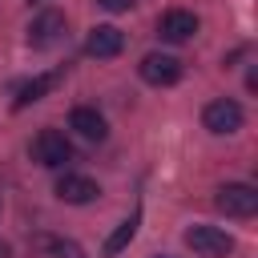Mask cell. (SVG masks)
Segmentation results:
<instances>
[{"mask_svg": "<svg viewBox=\"0 0 258 258\" xmlns=\"http://www.w3.org/2000/svg\"><path fill=\"white\" fill-rule=\"evenodd\" d=\"M202 125L214 133V137H230L242 129V105L234 97H214L206 109H202Z\"/></svg>", "mask_w": 258, "mask_h": 258, "instance_id": "obj_1", "label": "cell"}, {"mask_svg": "<svg viewBox=\"0 0 258 258\" xmlns=\"http://www.w3.org/2000/svg\"><path fill=\"white\" fill-rule=\"evenodd\" d=\"M32 157L44 169H60L64 161H73V145H69V137L60 129H40L36 141H32Z\"/></svg>", "mask_w": 258, "mask_h": 258, "instance_id": "obj_2", "label": "cell"}, {"mask_svg": "<svg viewBox=\"0 0 258 258\" xmlns=\"http://www.w3.org/2000/svg\"><path fill=\"white\" fill-rule=\"evenodd\" d=\"M185 246L194 254H202V258H226L234 250V238L226 230H218V226H189L185 230Z\"/></svg>", "mask_w": 258, "mask_h": 258, "instance_id": "obj_3", "label": "cell"}, {"mask_svg": "<svg viewBox=\"0 0 258 258\" xmlns=\"http://www.w3.org/2000/svg\"><path fill=\"white\" fill-rule=\"evenodd\" d=\"M137 73H141V81H145V85L165 89V85H177V81H181V60H177V56H169V52H149V56H141Z\"/></svg>", "mask_w": 258, "mask_h": 258, "instance_id": "obj_4", "label": "cell"}, {"mask_svg": "<svg viewBox=\"0 0 258 258\" xmlns=\"http://www.w3.org/2000/svg\"><path fill=\"white\" fill-rule=\"evenodd\" d=\"M218 210L230 214V218H250L258 210V189L246 185V181H226L218 189Z\"/></svg>", "mask_w": 258, "mask_h": 258, "instance_id": "obj_5", "label": "cell"}, {"mask_svg": "<svg viewBox=\"0 0 258 258\" xmlns=\"http://www.w3.org/2000/svg\"><path fill=\"white\" fill-rule=\"evenodd\" d=\"M60 36H64V16H60L56 8H44V12L28 24V44H32V48H52Z\"/></svg>", "mask_w": 258, "mask_h": 258, "instance_id": "obj_6", "label": "cell"}, {"mask_svg": "<svg viewBox=\"0 0 258 258\" xmlns=\"http://www.w3.org/2000/svg\"><path fill=\"white\" fill-rule=\"evenodd\" d=\"M97 194H101V185L93 177H85V173H60L56 177V198L69 202V206H89Z\"/></svg>", "mask_w": 258, "mask_h": 258, "instance_id": "obj_7", "label": "cell"}, {"mask_svg": "<svg viewBox=\"0 0 258 258\" xmlns=\"http://www.w3.org/2000/svg\"><path fill=\"white\" fill-rule=\"evenodd\" d=\"M157 32H161V40H169V44L194 40V32H198V16L185 12V8H169V12L157 20Z\"/></svg>", "mask_w": 258, "mask_h": 258, "instance_id": "obj_8", "label": "cell"}, {"mask_svg": "<svg viewBox=\"0 0 258 258\" xmlns=\"http://www.w3.org/2000/svg\"><path fill=\"white\" fill-rule=\"evenodd\" d=\"M85 48H89V56H97V60H109V56H117V52L125 48V32H121L117 24H97V28L89 32Z\"/></svg>", "mask_w": 258, "mask_h": 258, "instance_id": "obj_9", "label": "cell"}, {"mask_svg": "<svg viewBox=\"0 0 258 258\" xmlns=\"http://www.w3.org/2000/svg\"><path fill=\"white\" fill-rule=\"evenodd\" d=\"M69 129H77L85 141H105V133H109L105 117H101L97 109H89V105H77V109L69 113Z\"/></svg>", "mask_w": 258, "mask_h": 258, "instance_id": "obj_10", "label": "cell"}, {"mask_svg": "<svg viewBox=\"0 0 258 258\" xmlns=\"http://www.w3.org/2000/svg\"><path fill=\"white\" fill-rule=\"evenodd\" d=\"M56 81H60V73H44V77H32L28 85H20V89H16V101H12V105H16V109H28V105H32V101H40L48 89H56Z\"/></svg>", "mask_w": 258, "mask_h": 258, "instance_id": "obj_11", "label": "cell"}, {"mask_svg": "<svg viewBox=\"0 0 258 258\" xmlns=\"http://www.w3.org/2000/svg\"><path fill=\"white\" fill-rule=\"evenodd\" d=\"M32 246H36L40 254H48V258H85V250H81L77 242L56 238V234H36V238H32Z\"/></svg>", "mask_w": 258, "mask_h": 258, "instance_id": "obj_12", "label": "cell"}, {"mask_svg": "<svg viewBox=\"0 0 258 258\" xmlns=\"http://www.w3.org/2000/svg\"><path fill=\"white\" fill-rule=\"evenodd\" d=\"M137 226H141V214H129V218H125V222H121V226H117V230H113V234L105 238V250H101V254H105V258H113V254H121V250H125V246L133 242V234H137Z\"/></svg>", "mask_w": 258, "mask_h": 258, "instance_id": "obj_13", "label": "cell"}, {"mask_svg": "<svg viewBox=\"0 0 258 258\" xmlns=\"http://www.w3.org/2000/svg\"><path fill=\"white\" fill-rule=\"evenodd\" d=\"M97 4H101L105 12H129V8H133V0H97Z\"/></svg>", "mask_w": 258, "mask_h": 258, "instance_id": "obj_14", "label": "cell"}, {"mask_svg": "<svg viewBox=\"0 0 258 258\" xmlns=\"http://www.w3.org/2000/svg\"><path fill=\"white\" fill-rule=\"evenodd\" d=\"M0 258H12V246L8 242H0Z\"/></svg>", "mask_w": 258, "mask_h": 258, "instance_id": "obj_15", "label": "cell"}, {"mask_svg": "<svg viewBox=\"0 0 258 258\" xmlns=\"http://www.w3.org/2000/svg\"><path fill=\"white\" fill-rule=\"evenodd\" d=\"M157 258H169V254H157Z\"/></svg>", "mask_w": 258, "mask_h": 258, "instance_id": "obj_16", "label": "cell"}]
</instances>
